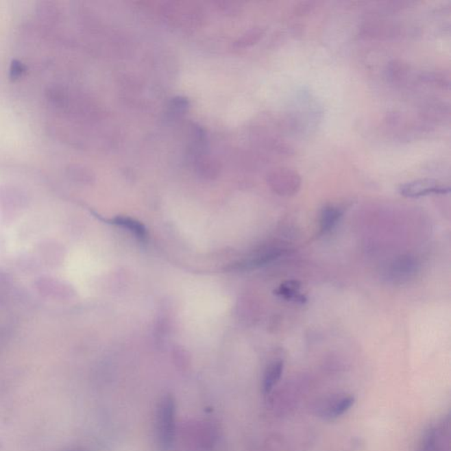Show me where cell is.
Here are the masks:
<instances>
[{
    "label": "cell",
    "instance_id": "cell-1",
    "mask_svg": "<svg viewBox=\"0 0 451 451\" xmlns=\"http://www.w3.org/2000/svg\"><path fill=\"white\" fill-rule=\"evenodd\" d=\"M157 437L162 449L168 450L174 441L175 433V406L171 396H167L159 404L156 417Z\"/></svg>",
    "mask_w": 451,
    "mask_h": 451
},
{
    "label": "cell",
    "instance_id": "cell-6",
    "mask_svg": "<svg viewBox=\"0 0 451 451\" xmlns=\"http://www.w3.org/2000/svg\"><path fill=\"white\" fill-rule=\"evenodd\" d=\"M415 4V2L407 1V0H391V1L378 2L370 6L367 12L369 14L370 19H381L382 16H386V15L404 10V9L409 8L411 5Z\"/></svg>",
    "mask_w": 451,
    "mask_h": 451
},
{
    "label": "cell",
    "instance_id": "cell-11",
    "mask_svg": "<svg viewBox=\"0 0 451 451\" xmlns=\"http://www.w3.org/2000/svg\"><path fill=\"white\" fill-rule=\"evenodd\" d=\"M111 223L125 228L140 239H145L147 236L146 227L141 221L134 220V218H130L127 216H117L111 221Z\"/></svg>",
    "mask_w": 451,
    "mask_h": 451
},
{
    "label": "cell",
    "instance_id": "cell-17",
    "mask_svg": "<svg viewBox=\"0 0 451 451\" xmlns=\"http://www.w3.org/2000/svg\"><path fill=\"white\" fill-rule=\"evenodd\" d=\"M299 289V284L296 281H287L280 287L276 293L286 299L302 300V301L304 297L300 295Z\"/></svg>",
    "mask_w": 451,
    "mask_h": 451
},
{
    "label": "cell",
    "instance_id": "cell-18",
    "mask_svg": "<svg viewBox=\"0 0 451 451\" xmlns=\"http://www.w3.org/2000/svg\"><path fill=\"white\" fill-rule=\"evenodd\" d=\"M317 5V3L313 1V0H304V1L302 0V1L295 3V5H293V14L295 16H305V15L311 14L316 9Z\"/></svg>",
    "mask_w": 451,
    "mask_h": 451
},
{
    "label": "cell",
    "instance_id": "cell-7",
    "mask_svg": "<svg viewBox=\"0 0 451 451\" xmlns=\"http://www.w3.org/2000/svg\"><path fill=\"white\" fill-rule=\"evenodd\" d=\"M421 115L423 119L432 123L446 121L450 115V104L446 101H429L423 105Z\"/></svg>",
    "mask_w": 451,
    "mask_h": 451
},
{
    "label": "cell",
    "instance_id": "cell-14",
    "mask_svg": "<svg viewBox=\"0 0 451 451\" xmlns=\"http://www.w3.org/2000/svg\"><path fill=\"white\" fill-rule=\"evenodd\" d=\"M265 30L261 27H255L246 31L240 38L234 43L236 49H245L255 45L264 37Z\"/></svg>",
    "mask_w": 451,
    "mask_h": 451
},
{
    "label": "cell",
    "instance_id": "cell-9",
    "mask_svg": "<svg viewBox=\"0 0 451 451\" xmlns=\"http://www.w3.org/2000/svg\"><path fill=\"white\" fill-rule=\"evenodd\" d=\"M344 211L341 208L337 206H326L321 212L320 216V233L327 234L338 224L341 220Z\"/></svg>",
    "mask_w": 451,
    "mask_h": 451
},
{
    "label": "cell",
    "instance_id": "cell-10",
    "mask_svg": "<svg viewBox=\"0 0 451 451\" xmlns=\"http://www.w3.org/2000/svg\"><path fill=\"white\" fill-rule=\"evenodd\" d=\"M284 363L282 361H275L268 366L265 370L264 382H263V390L265 393H269L273 390L275 385L280 381L282 376Z\"/></svg>",
    "mask_w": 451,
    "mask_h": 451
},
{
    "label": "cell",
    "instance_id": "cell-3",
    "mask_svg": "<svg viewBox=\"0 0 451 451\" xmlns=\"http://www.w3.org/2000/svg\"><path fill=\"white\" fill-rule=\"evenodd\" d=\"M270 186L280 195H292L301 186V175L295 169L280 167L271 171L267 175Z\"/></svg>",
    "mask_w": 451,
    "mask_h": 451
},
{
    "label": "cell",
    "instance_id": "cell-4",
    "mask_svg": "<svg viewBox=\"0 0 451 451\" xmlns=\"http://www.w3.org/2000/svg\"><path fill=\"white\" fill-rule=\"evenodd\" d=\"M450 191V187L444 186L434 179H419L401 185L400 193L406 197H419L430 194H446Z\"/></svg>",
    "mask_w": 451,
    "mask_h": 451
},
{
    "label": "cell",
    "instance_id": "cell-2",
    "mask_svg": "<svg viewBox=\"0 0 451 451\" xmlns=\"http://www.w3.org/2000/svg\"><path fill=\"white\" fill-rule=\"evenodd\" d=\"M406 30L400 21L369 19L361 25L359 35L363 38L371 40H389L402 36Z\"/></svg>",
    "mask_w": 451,
    "mask_h": 451
},
{
    "label": "cell",
    "instance_id": "cell-12",
    "mask_svg": "<svg viewBox=\"0 0 451 451\" xmlns=\"http://www.w3.org/2000/svg\"><path fill=\"white\" fill-rule=\"evenodd\" d=\"M354 401L355 400L353 396H342L336 398L327 407L326 412L324 415L330 419L338 418V417L347 413L354 406Z\"/></svg>",
    "mask_w": 451,
    "mask_h": 451
},
{
    "label": "cell",
    "instance_id": "cell-8",
    "mask_svg": "<svg viewBox=\"0 0 451 451\" xmlns=\"http://www.w3.org/2000/svg\"><path fill=\"white\" fill-rule=\"evenodd\" d=\"M191 160L197 174L202 178H215L220 172V163L208 153L199 154Z\"/></svg>",
    "mask_w": 451,
    "mask_h": 451
},
{
    "label": "cell",
    "instance_id": "cell-5",
    "mask_svg": "<svg viewBox=\"0 0 451 451\" xmlns=\"http://www.w3.org/2000/svg\"><path fill=\"white\" fill-rule=\"evenodd\" d=\"M413 71L406 61L393 60L385 67V77L391 84L404 85L412 79Z\"/></svg>",
    "mask_w": 451,
    "mask_h": 451
},
{
    "label": "cell",
    "instance_id": "cell-16",
    "mask_svg": "<svg viewBox=\"0 0 451 451\" xmlns=\"http://www.w3.org/2000/svg\"><path fill=\"white\" fill-rule=\"evenodd\" d=\"M422 82L430 84L435 88H450V80L446 75L437 73H422L418 77Z\"/></svg>",
    "mask_w": 451,
    "mask_h": 451
},
{
    "label": "cell",
    "instance_id": "cell-13",
    "mask_svg": "<svg viewBox=\"0 0 451 451\" xmlns=\"http://www.w3.org/2000/svg\"><path fill=\"white\" fill-rule=\"evenodd\" d=\"M283 254V250L281 249H270L268 252L260 253V254L256 255L246 259L245 261L243 263L242 267L244 269H255L258 267H263V265L268 264L271 261L275 260L278 258H280L281 255Z\"/></svg>",
    "mask_w": 451,
    "mask_h": 451
},
{
    "label": "cell",
    "instance_id": "cell-19",
    "mask_svg": "<svg viewBox=\"0 0 451 451\" xmlns=\"http://www.w3.org/2000/svg\"><path fill=\"white\" fill-rule=\"evenodd\" d=\"M217 4L220 5L219 8L221 10L228 14H238L242 9V4L239 2L222 1L218 2Z\"/></svg>",
    "mask_w": 451,
    "mask_h": 451
},
{
    "label": "cell",
    "instance_id": "cell-15",
    "mask_svg": "<svg viewBox=\"0 0 451 451\" xmlns=\"http://www.w3.org/2000/svg\"><path fill=\"white\" fill-rule=\"evenodd\" d=\"M191 106L189 99L184 97H175L169 101L167 115L171 119H179L185 115Z\"/></svg>",
    "mask_w": 451,
    "mask_h": 451
}]
</instances>
